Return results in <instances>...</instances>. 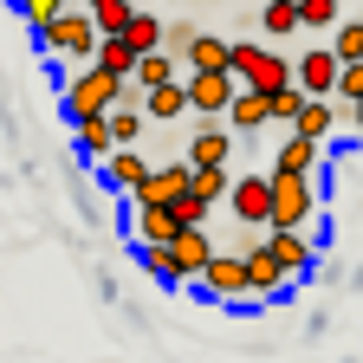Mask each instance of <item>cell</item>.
Masks as SVG:
<instances>
[{
    "label": "cell",
    "mask_w": 363,
    "mask_h": 363,
    "mask_svg": "<svg viewBox=\"0 0 363 363\" xmlns=\"http://www.w3.org/2000/svg\"><path fill=\"white\" fill-rule=\"evenodd\" d=\"M123 45H130V52H156V45H162V20H156L150 7H130V20H123Z\"/></svg>",
    "instance_id": "cell-23"
},
{
    "label": "cell",
    "mask_w": 363,
    "mask_h": 363,
    "mask_svg": "<svg viewBox=\"0 0 363 363\" xmlns=\"http://www.w3.org/2000/svg\"><path fill=\"white\" fill-rule=\"evenodd\" d=\"M117 98H123V78H111L104 65H91V59H84L78 78H65V91H59V111L78 123V117H91V111H111Z\"/></svg>",
    "instance_id": "cell-1"
},
{
    "label": "cell",
    "mask_w": 363,
    "mask_h": 363,
    "mask_svg": "<svg viewBox=\"0 0 363 363\" xmlns=\"http://www.w3.org/2000/svg\"><path fill=\"white\" fill-rule=\"evenodd\" d=\"M337 123H344V104H337V98H305V104H298V117H292L286 130L311 136V143H325V136H331Z\"/></svg>",
    "instance_id": "cell-14"
},
{
    "label": "cell",
    "mask_w": 363,
    "mask_h": 363,
    "mask_svg": "<svg viewBox=\"0 0 363 363\" xmlns=\"http://www.w3.org/2000/svg\"><path fill=\"white\" fill-rule=\"evenodd\" d=\"M195 292H201V298H214V305H253V286H247V259H240L234 247H214V259L201 266Z\"/></svg>",
    "instance_id": "cell-4"
},
{
    "label": "cell",
    "mask_w": 363,
    "mask_h": 363,
    "mask_svg": "<svg viewBox=\"0 0 363 363\" xmlns=\"http://www.w3.org/2000/svg\"><path fill=\"white\" fill-rule=\"evenodd\" d=\"M259 33H266V39L298 33V7H292V0H266V7H259Z\"/></svg>",
    "instance_id": "cell-28"
},
{
    "label": "cell",
    "mask_w": 363,
    "mask_h": 363,
    "mask_svg": "<svg viewBox=\"0 0 363 363\" xmlns=\"http://www.w3.org/2000/svg\"><path fill=\"white\" fill-rule=\"evenodd\" d=\"M182 72H227V39L195 33V39H189V52H182Z\"/></svg>",
    "instance_id": "cell-21"
},
{
    "label": "cell",
    "mask_w": 363,
    "mask_h": 363,
    "mask_svg": "<svg viewBox=\"0 0 363 363\" xmlns=\"http://www.w3.org/2000/svg\"><path fill=\"white\" fill-rule=\"evenodd\" d=\"M331 98H337V104H357V98H363V59H344V65H337Z\"/></svg>",
    "instance_id": "cell-32"
},
{
    "label": "cell",
    "mask_w": 363,
    "mask_h": 363,
    "mask_svg": "<svg viewBox=\"0 0 363 363\" xmlns=\"http://www.w3.org/2000/svg\"><path fill=\"white\" fill-rule=\"evenodd\" d=\"M136 266H143L156 286H182V266H175L169 240H136Z\"/></svg>",
    "instance_id": "cell-20"
},
{
    "label": "cell",
    "mask_w": 363,
    "mask_h": 363,
    "mask_svg": "<svg viewBox=\"0 0 363 363\" xmlns=\"http://www.w3.org/2000/svg\"><path fill=\"white\" fill-rule=\"evenodd\" d=\"M150 169H156V162H150L143 150H111V156H104V182H111L117 195H130V189H136V182H143Z\"/></svg>",
    "instance_id": "cell-17"
},
{
    "label": "cell",
    "mask_w": 363,
    "mask_h": 363,
    "mask_svg": "<svg viewBox=\"0 0 363 363\" xmlns=\"http://www.w3.org/2000/svg\"><path fill=\"white\" fill-rule=\"evenodd\" d=\"M169 253H175V266H182V286H195V279H201V266L214 259V240H208V227H175Z\"/></svg>",
    "instance_id": "cell-13"
},
{
    "label": "cell",
    "mask_w": 363,
    "mask_h": 363,
    "mask_svg": "<svg viewBox=\"0 0 363 363\" xmlns=\"http://www.w3.org/2000/svg\"><path fill=\"white\" fill-rule=\"evenodd\" d=\"M182 91H189V111H195L201 123H220V111L234 104V91H240V78H234V72H189V78H182Z\"/></svg>",
    "instance_id": "cell-7"
},
{
    "label": "cell",
    "mask_w": 363,
    "mask_h": 363,
    "mask_svg": "<svg viewBox=\"0 0 363 363\" xmlns=\"http://www.w3.org/2000/svg\"><path fill=\"white\" fill-rule=\"evenodd\" d=\"M78 7L91 13L98 33H123V20H130V0H78Z\"/></svg>",
    "instance_id": "cell-30"
},
{
    "label": "cell",
    "mask_w": 363,
    "mask_h": 363,
    "mask_svg": "<svg viewBox=\"0 0 363 363\" xmlns=\"http://www.w3.org/2000/svg\"><path fill=\"white\" fill-rule=\"evenodd\" d=\"M175 208H130V234L136 240H175Z\"/></svg>",
    "instance_id": "cell-22"
},
{
    "label": "cell",
    "mask_w": 363,
    "mask_h": 363,
    "mask_svg": "<svg viewBox=\"0 0 363 363\" xmlns=\"http://www.w3.org/2000/svg\"><path fill=\"white\" fill-rule=\"evenodd\" d=\"M234 156V130L227 123H201L195 143H189V169H208V162H227Z\"/></svg>",
    "instance_id": "cell-16"
},
{
    "label": "cell",
    "mask_w": 363,
    "mask_h": 363,
    "mask_svg": "<svg viewBox=\"0 0 363 363\" xmlns=\"http://www.w3.org/2000/svg\"><path fill=\"white\" fill-rule=\"evenodd\" d=\"M220 123L234 130V136H247V130L272 123V91H253V84H240V91H234V104L220 111Z\"/></svg>",
    "instance_id": "cell-12"
},
{
    "label": "cell",
    "mask_w": 363,
    "mask_h": 363,
    "mask_svg": "<svg viewBox=\"0 0 363 363\" xmlns=\"http://www.w3.org/2000/svg\"><path fill=\"white\" fill-rule=\"evenodd\" d=\"M337 52H331V45H311V52L305 59H292V84L305 91V98H331V84H337Z\"/></svg>",
    "instance_id": "cell-11"
},
{
    "label": "cell",
    "mask_w": 363,
    "mask_h": 363,
    "mask_svg": "<svg viewBox=\"0 0 363 363\" xmlns=\"http://www.w3.org/2000/svg\"><path fill=\"white\" fill-rule=\"evenodd\" d=\"M13 7H20V20L33 26V39H45V26H52V20L72 7V0H13Z\"/></svg>",
    "instance_id": "cell-29"
},
{
    "label": "cell",
    "mask_w": 363,
    "mask_h": 363,
    "mask_svg": "<svg viewBox=\"0 0 363 363\" xmlns=\"http://www.w3.org/2000/svg\"><path fill=\"white\" fill-rule=\"evenodd\" d=\"M182 195H189V162H162V169H150V175L123 195V208H169V201H182Z\"/></svg>",
    "instance_id": "cell-8"
},
{
    "label": "cell",
    "mask_w": 363,
    "mask_h": 363,
    "mask_svg": "<svg viewBox=\"0 0 363 363\" xmlns=\"http://www.w3.org/2000/svg\"><path fill=\"white\" fill-rule=\"evenodd\" d=\"M195 33H201L195 20H169V26H162V52H169V59H182V52H189V39H195Z\"/></svg>",
    "instance_id": "cell-34"
},
{
    "label": "cell",
    "mask_w": 363,
    "mask_h": 363,
    "mask_svg": "<svg viewBox=\"0 0 363 363\" xmlns=\"http://www.w3.org/2000/svg\"><path fill=\"white\" fill-rule=\"evenodd\" d=\"M45 52H52V59H91V45H98V26H91V13L84 7H65L52 26H45Z\"/></svg>",
    "instance_id": "cell-6"
},
{
    "label": "cell",
    "mask_w": 363,
    "mask_h": 363,
    "mask_svg": "<svg viewBox=\"0 0 363 363\" xmlns=\"http://www.w3.org/2000/svg\"><path fill=\"white\" fill-rule=\"evenodd\" d=\"M169 78H189V72H182V59H169L162 45H156V52H136V65H130V84H136V91H156V84H169Z\"/></svg>",
    "instance_id": "cell-18"
},
{
    "label": "cell",
    "mask_w": 363,
    "mask_h": 363,
    "mask_svg": "<svg viewBox=\"0 0 363 363\" xmlns=\"http://www.w3.org/2000/svg\"><path fill=\"white\" fill-rule=\"evenodd\" d=\"M266 189H272V214H266V227H311V214H318V189H311V175L266 169Z\"/></svg>",
    "instance_id": "cell-3"
},
{
    "label": "cell",
    "mask_w": 363,
    "mask_h": 363,
    "mask_svg": "<svg viewBox=\"0 0 363 363\" xmlns=\"http://www.w3.org/2000/svg\"><path fill=\"white\" fill-rule=\"evenodd\" d=\"M227 72H234L240 84H253V91H279V84H292V59H279V52H272V45H259V39L227 45Z\"/></svg>",
    "instance_id": "cell-2"
},
{
    "label": "cell",
    "mask_w": 363,
    "mask_h": 363,
    "mask_svg": "<svg viewBox=\"0 0 363 363\" xmlns=\"http://www.w3.org/2000/svg\"><path fill=\"white\" fill-rule=\"evenodd\" d=\"M72 150H78V162H104L117 143H111V123H104V111H91V117H78L72 123Z\"/></svg>",
    "instance_id": "cell-15"
},
{
    "label": "cell",
    "mask_w": 363,
    "mask_h": 363,
    "mask_svg": "<svg viewBox=\"0 0 363 363\" xmlns=\"http://www.w3.org/2000/svg\"><path fill=\"white\" fill-rule=\"evenodd\" d=\"M91 65H104L111 78H130V65H136V52L123 45V33H98V45H91Z\"/></svg>",
    "instance_id": "cell-24"
},
{
    "label": "cell",
    "mask_w": 363,
    "mask_h": 363,
    "mask_svg": "<svg viewBox=\"0 0 363 363\" xmlns=\"http://www.w3.org/2000/svg\"><path fill=\"white\" fill-rule=\"evenodd\" d=\"M240 259H247V286H253V298H259V305H279V298H292V286H298V279H286V272H279V259L266 253V240L240 247Z\"/></svg>",
    "instance_id": "cell-9"
},
{
    "label": "cell",
    "mask_w": 363,
    "mask_h": 363,
    "mask_svg": "<svg viewBox=\"0 0 363 363\" xmlns=\"http://www.w3.org/2000/svg\"><path fill=\"white\" fill-rule=\"evenodd\" d=\"M104 123H111V143H117V150H136V143H143V130H150L143 111H123V104H111Z\"/></svg>",
    "instance_id": "cell-26"
},
{
    "label": "cell",
    "mask_w": 363,
    "mask_h": 363,
    "mask_svg": "<svg viewBox=\"0 0 363 363\" xmlns=\"http://www.w3.org/2000/svg\"><path fill=\"white\" fill-rule=\"evenodd\" d=\"M227 208H234L240 227H266V214H272V189H266V175H234V182H227Z\"/></svg>",
    "instance_id": "cell-10"
},
{
    "label": "cell",
    "mask_w": 363,
    "mask_h": 363,
    "mask_svg": "<svg viewBox=\"0 0 363 363\" xmlns=\"http://www.w3.org/2000/svg\"><path fill=\"white\" fill-rule=\"evenodd\" d=\"M331 52H337V59H363V20H337Z\"/></svg>",
    "instance_id": "cell-33"
},
{
    "label": "cell",
    "mask_w": 363,
    "mask_h": 363,
    "mask_svg": "<svg viewBox=\"0 0 363 363\" xmlns=\"http://www.w3.org/2000/svg\"><path fill=\"white\" fill-rule=\"evenodd\" d=\"M259 240H266V253H272V259H279L286 279H311V272H318V247H311L305 227H266Z\"/></svg>",
    "instance_id": "cell-5"
},
{
    "label": "cell",
    "mask_w": 363,
    "mask_h": 363,
    "mask_svg": "<svg viewBox=\"0 0 363 363\" xmlns=\"http://www.w3.org/2000/svg\"><path fill=\"white\" fill-rule=\"evenodd\" d=\"M272 169H286V175H311V169H318V143L292 130L286 143H279V156H272Z\"/></svg>",
    "instance_id": "cell-25"
},
{
    "label": "cell",
    "mask_w": 363,
    "mask_h": 363,
    "mask_svg": "<svg viewBox=\"0 0 363 363\" xmlns=\"http://www.w3.org/2000/svg\"><path fill=\"white\" fill-rule=\"evenodd\" d=\"M227 182H234V175H227V162H208V169H189V195H201V201L214 208V201H227Z\"/></svg>",
    "instance_id": "cell-27"
},
{
    "label": "cell",
    "mask_w": 363,
    "mask_h": 363,
    "mask_svg": "<svg viewBox=\"0 0 363 363\" xmlns=\"http://www.w3.org/2000/svg\"><path fill=\"white\" fill-rule=\"evenodd\" d=\"M182 111H189V91H182V78H169V84L143 91V117H150V123H175Z\"/></svg>",
    "instance_id": "cell-19"
},
{
    "label": "cell",
    "mask_w": 363,
    "mask_h": 363,
    "mask_svg": "<svg viewBox=\"0 0 363 363\" xmlns=\"http://www.w3.org/2000/svg\"><path fill=\"white\" fill-rule=\"evenodd\" d=\"M292 7H298V26H311V33H325V26H337V20H344L337 0H292Z\"/></svg>",
    "instance_id": "cell-31"
}]
</instances>
